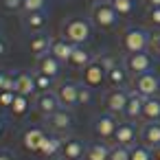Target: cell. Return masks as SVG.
Instances as JSON below:
<instances>
[{
    "label": "cell",
    "mask_w": 160,
    "mask_h": 160,
    "mask_svg": "<svg viewBox=\"0 0 160 160\" xmlns=\"http://www.w3.org/2000/svg\"><path fill=\"white\" fill-rule=\"evenodd\" d=\"M62 38H66L70 44L75 46H83L92 40V22L90 18H81V16H72V18H66L62 22V29H59Z\"/></svg>",
    "instance_id": "obj_1"
},
{
    "label": "cell",
    "mask_w": 160,
    "mask_h": 160,
    "mask_svg": "<svg viewBox=\"0 0 160 160\" xmlns=\"http://www.w3.org/2000/svg\"><path fill=\"white\" fill-rule=\"evenodd\" d=\"M151 46V33L142 27H127L121 33V48L125 51V55L129 53H142L149 51Z\"/></svg>",
    "instance_id": "obj_2"
},
{
    "label": "cell",
    "mask_w": 160,
    "mask_h": 160,
    "mask_svg": "<svg viewBox=\"0 0 160 160\" xmlns=\"http://www.w3.org/2000/svg\"><path fill=\"white\" fill-rule=\"evenodd\" d=\"M118 20L121 18L114 11L110 0H97V2H92V7H90V22H92V27H97L101 31H112V29H116Z\"/></svg>",
    "instance_id": "obj_3"
},
{
    "label": "cell",
    "mask_w": 160,
    "mask_h": 160,
    "mask_svg": "<svg viewBox=\"0 0 160 160\" xmlns=\"http://www.w3.org/2000/svg\"><path fill=\"white\" fill-rule=\"evenodd\" d=\"M132 90L138 92L145 99L160 97V75L156 70H149V72H142V75L132 77Z\"/></svg>",
    "instance_id": "obj_4"
},
{
    "label": "cell",
    "mask_w": 160,
    "mask_h": 160,
    "mask_svg": "<svg viewBox=\"0 0 160 160\" xmlns=\"http://www.w3.org/2000/svg\"><path fill=\"white\" fill-rule=\"evenodd\" d=\"M118 116L110 114V112H103V114H97L94 121H92V134L97 140H114V134H116V127H118Z\"/></svg>",
    "instance_id": "obj_5"
},
{
    "label": "cell",
    "mask_w": 160,
    "mask_h": 160,
    "mask_svg": "<svg viewBox=\"0 0 160 160\" xmlns=\"http://www.w3.org/2000/svg\"><path fill=\"white\" fill-rule=\"evenodd\" d=\"M46 129L51 134H57V136H68L70 129L75 127V116H72V110H66V108H59L55 114L46 116Z\"/></svg>",
    "instance_id": "obj_6"
},
{
    "label": "cell",
    "mask_w": 160,
    "mask_h": 160,
    "mask_svg": "<svg viewBox=\"0 0 160 160\" xmlns=\"http://www.w3.org/2000/svg\"><path fill=\"white\" fill-rule=\"evenodd\" d=\"M127 101H129V90H127V88H110V90H105V94H103L105 112H110V114H114V116L125 114Z\"/></svg>",
    "instance_id": "obj_7"
},
{
    "label": "cell",
    "mask_w": 160,
    "mask_h": 160,
    "mask_svg": "<svg viewBox=\"0 0 160 160\" xmlns=\"http://www.w3.org/2000/svg\"><path fill=\"white\" fill-rule=\"evenodd\" d=\"M123 66L127 68V72L132 77L149 72V70H153V55L147 53V51H142V53H129V55H125Z\"/></svg>",
    "instance_id": "obj_8"
},
{
    "label": "cell",
    "mask_w": 160,
    "mask_h": 160,
    "mask_svg": "<svg viewBox=\"0 0 160 160\" xmlns=\"http://www.w3.org/2000/svg\"><path fill=\"white\" fill-rule=\"evenodd\" d=\"M81 83L90 86L92 90H97V88H101V86L108 83V70L103 68V64H101L97 57L81 70Z\"/></svg>",
    "instance_id": "obj_9"
},
{
    "label": "cell",
    "mask_w": 160,
    "mask_h": 160,
    "mask_svg": "<svg viewBox=\"0 0 160 160\" xmlns=\"http://www.w3.org/2000/svg\"><path fill=\"white\" fill-rule=\"evenodd\" d=\"M46 136H48V134H46L44 127H40V125H29V127H24V132H22V136H20V145H22L24 151L38 153Z\"/></svg>",
    "instance_id": "obj_10"
},
{
    "label": "cell",
    "mask_w": 160,
    "mask_h": 160,
    "mask_svg": "<svg viewBox=\"0 0 160 160\" xmlns=\"http://www.w3.org/2000/svg\"><path fill=\"white\" fill-rule=\"evenodd\" d=\"M33 108H35L38 114H42V116L46 118V116L55 114V112L62 108V103H59L55 90H48V92H38V94L33 97Z\"/></svg>",
    "instance_id": "obj_11"
},
{
    "label": "cell",
    "mask_w": 160,
    "mask_h": 160,
    "mask_svg": "<svg viewBox=\"0 0 160 160\" xmlns=\"http://www.w3.org/2000/svg\"><path fill=\"white\" fill-rule=\"evenodd\" d=\"M55 94H57L62 108H66V110H75L79 105V83H75V81H62L55 88Z\"/></svg>",
    "instance_id": "obj_12"
},
{
    "label": "cell",
    "mask_w": 160,
    "mask_h": 160,
    "mask_svg": "<svg viewBox=\"0 0 160 160\" xmlns=\"http://www.w3.org/2000/svg\"><path fill=\"white\" fill-rule=\"evenodd\" d=\"M114 142L125 145V147H132V145L140 142V127L132 121H121L118 127H116V134H114Z\"/></svg>",
    "instance_id": "obj_13"
},
{
    "label": "cell",
    "mask_w": 160,
    "mask_h": 160,
    "mask_svg": "<svg viewBox=\"0 0 160 160\" xmlns=\"http://www.w3.org/2000/svg\"><path fill=\"white\" fill-rule=\"evenodd\" d=\"M83 156H86V142L77 136H64L62 158L64 160H83Z\"/></svg>",
    "instance_id": "obj_14"
},
{
    "label": "cell",
    "mask_w": 160,
    "mask_h": 160,
    "mask_svg": "<svg viewBox=\"0 0 160 160\" xmlns=\"http://www.w3.org/2000/svg\"><path fill=\"white\" fill-rule=\"evenodd\" d=\"M35 70L42 72V75H48V77L57 79V77L62 75V70H64V64H62L55 55L46 53V55L38 57V62H35Z\"/></svg>",
    "instance_id": "obj_15"
},
{
    "label": "cell",
    "mask_w": 160,
    "mask_h": 160,
    "mask_svg": "<svg viewBox=\"0 0 160 160\" xmlns=\"http://www.w3.org/2000/svg\"><path fill=\"white\" fill-rule=\"evenodd\" d=\"M20 22L27 33H44L48 18H46V11H33V13H24Z\"/></svg>",
    "instance_id": "obj_16"
},
{
    "label": "cell",
    "mask_w": 160,
    "mask_h": 160,
    "mask_svg": "<svg viewBox=\"0 0 160 160\" xmlns=\"http://www.w3.org/2000/svg\"><path fill=\"white\" fill-rule=\"evenodd\" d=\"M72 51H75V44H70L66 38H62V35H55L53 40H51V55H55L62 64H68L70 62V55H72Z\"/></svg>",
    "instance_id": "obj_17"
},
{
    "label": "cell",
    "mask_w": 160,
    "mask_h": 160,
    "mask_svg": "<svg viewBox=\"0 0 160 160\" xmlns=\"http://www.w3.org/2000/svg\"><path fill=\"white\" fill-rule=\"evenodd\" d=\"M142 105H145V97L129 90V101H127V108H125V114H123L125 121H132V123L142 121Z\"/></svg>",
    "instance_id": "obj_18"
},
{
    "label": "cell",
    "mask_w": 160,
    "mask_h": 160,
    "mask_svg": "<svg viewBox=\"0 0 160 160\" xmlns=\"http://www.w3.org/2000/svg\"><path fill=\"white\" fill-rule=\"evenodd\" d=\"M62 145H64V138H62V136L48 134V136L44 138V142H42L38 156H40L42 160H46V158H57V156H62Z\"/></svg>",
    "instance_id": "obj_19"
},
{
    "label": "cell",
    "mask_w": 160,
    "mask_h": 160,
    "mask_svg": "<svg viewBox=\"0 0 160 160\" xmlns=\"http://www.w3.org/2000/svg\"><path fill=\"white\" fill-rule=\"evenodd\" d=\"M16 94H24V97H31V99L38 94L33 72H24V70L16 72Z\"/></svg>",
    "instance_id": "obj_20"
},
{
    "label": "cell",
    "mask_w": 160,
    "mask_h": 160,
    "mask_svg": "<svg viewBox=\"0 0 160 160\" xmlns=\"http://www.w3.org/2000/svg\"><path fill=\"white\" fill-rule=\"evenodd\" d=\"M51 35H46V33H33L31 38H29V51H31V55L38 59V57H42V55H46L48 51H51Z\"/></svg>",
    "instance_id": "obj_21"
},
{
    "label": "cell",
    "mask_w": 160,
    "mask_h": 160,
    "mask_svg": "<svg viewBox=\"0 0 160 160\" xmlns=\"http://www.w3.org/2000/svg\"><path fill=\"white\" fill-rule=\"evenodd\" d=\"M140 142L151 147V149H156L160 145V121L142 123V127H140Z\"/></svg>",
    "instance_id": "obj_22"
},
{
    "label": "cell",
    "mask_w": 160,
    "mask_h": 160,
    "mask_svg": "<svg viewBox=\"0 0 160 160\" xmlns=\"http://www.w3.org/2000/svg\"><path fill=\"white\" fill-rule=\"evenodd\" d=\"M110 145L103 140H94L86 145V156L83 160H110Z\"/></svg>",
    "instance_id": "obj_23"
},
{
    "label": "cell",
    "mask_w": 160,
    "mask_h": 160,
    "mask_svg": "<svg viewBox=\"0 0 160 160\" xmlns=\"http://www.w3.org/2000/svg\"><path fill=\"white\" fill-rule=\"evenodd\" d=\"M129 83V72L123 64H116L112 70H108V86L110 88H125Z\"/></svg>",
    "instance_id": "obj_24"
},
{
    "label": "cell",
    "mask_w": 160,
    "mask_h": 160,
    "mask_svg": "<svg viewBox=\"0 0 160 160\" xmlns=\"http://www.w3.org/2000/svg\"><path fill=\"white\" fill-rule=\"evenodd\" d=\"M92 59H94V55H92L88 48H83V46H75V51H72V55H70L68 66H70V68H75V70H83Z\"/></svg>",
    "instance_id": "obj_25"
},
{
    "label": "cell",
    "mask_w": 160,
    "mask_h": 160,
    "mask_svg": "<svg viewBox=\"0 0 160 160\" xmlns=\"http://www.w3.org/2000/svg\"><path fill=\"white\" fill-rule=\"evenodd\" d=\"M160 121V97H149L145 99L142 105V123H156Z\"/></svg>",
    "instance_id": "obj_26"
},
{
    "label": "cell",
    "mask_w": 160,
    "mask_h": 160,
    "mask_svg": "<svg viewBox=\"0 0 160 160\" xmlns=\"http://www.w3.org/2000/svg\"><path fill=\"white\" fill-rule=\"evenodd\" d=\"M11 116L13 118H24L29 112H31V97H24V94H16L11 108H9Z\"/></svg>",
    "instance_id": "obj_27"
},
{
    "label": "cell",
    "mask_w": 160,
    "mask_h": 160,
    "mask_svg": "<svg viewBox=\"0 0 160 160\" xmlns=\"http://www.w3.org/2000/svg\"><path fill=\"white\" fill-rule=\"evenodd\" d=\"M129 160H153V149L142 142H136L129 147Z\"/></svg>",
    "instance_id": "obj_28"
},
{
    "label": "cell",
    "mask_w": 160,
    "mask_h": 160,
    "mask_svg": "<svg viewBox=\"0 0 160 160\" xmlns=\"http://www.w3.org/2000/svg\"><path fill=\"white\" fill-rule=\"evenodd\" d=\"M114 11L118 13V18H127L134 13V0H110Z\"/></svg>",
    "instance_id": "obj_29"
},
{
    "label": "cell",
    "mask_w": 160,
    "mask_h": 160,
    "mask_svg": "<svg viewBox=\"0 0 160 160\" xmlns=\"http://www.w3.org/2000/svg\"><path fill=\"white\" fill-rule=\"evenodd\" d=\"M33 81H35V88H38V92H48V90H53V83H55V79L53 77H48V75H42V72H33Z\"/></svg>",
    "instance_id": "obj_30"
},
{
    "label": "cell",
    "mask_w": 160,
    "mask_h": 160,
    "mask_svg": "<svg viewBox=\"0 0 160 160\" xmlns=\"http://www.w3.org/2000/svg\"><path fill=\"white\" fill-rule=\"evenodd\" d=\"M48 9V0H24V13H33V11H46Z\"/></svg>",
    "instance_id": "obj_31"
},
{
    "label": "cell",
    "mask_w": 160,
    "mask_h": 160,
    "mask_svg": "<svg viewBox=\"0 0 160 160\" xmlns=\"http://www.w3.org/2000/svg\"><path fill=\"white\" fill-rule=\"evenodd\" d=\"M110 160H129V147L114 142L110 149Z\"/></svg>",
    "instance_id": "obj_32"
},
{
    "label": "cell",
    "mask_w": 160,
    "mask_h": 160,
    "mask_svg": "<svg viewBox=\"0 0 160 160\" xmlns=\"http://www.w3.org/2000/svg\"><path fill=\"white\" fill-rule=\"evenodd\" d=\"M145 20H147V24L160 29V7H147V11H145Z\"/></svg>",
    "instance_id": "obj_33"
},
{
    "label": "cell",
    "mask_w": 160,
    "mask_h": 160,
    "mask_svg": "<svg viewBox=\"0 0 160 160\" xmlns=\"http://www.w3.org/2000/svg\"><path fill=\"white\" fill-rule=\"evenodd\" d=\"M79 105H92V88L79 83Z\"/></svg>",
    "instance_id": "obj_34"
},
{
    "label": "cell",
    "mask_w": 160,
    "mask_h": 160,
    "mask_svg": "<svg viewBox=\"0 0 160 160\" xmlns=\"http://www.w3.org/2000/svg\"><path fill=\"white\" fill-rule=\"evenodd\" d=\"M0 7H2L5 11H22L24 7V0H0Z\"/></svg>",
    "instance_id": "obj_35"
},
{
    "label": "cell",
    "mask_w": 160,
    "mask_h": 160,
    "mask_svg": "<svg viewBox=\"0 0 160 160\" xmlns=\"http://www.w3.org/2000/svg\"><path fill=\"white\" fill-rule=\"evenodd\" d=\"M97 59L103 64V68H105V70H112V68L118 64V62H116V57H112V55H105V53H103V55H97Z\"/></svg>",
    "instance_id": "obj_36"
},
{
    "label": "cell",
    "mask_w": 160,
    "mask_h": 160,
    "mask_svg": "<svg viewBox=\"0 0 160 160\" xmlns=\"http://www.w3.org/2000/svg\"><path fill=\"white\" fill-rule=\"evenodd\" d=\"M13 99H16V92H9V90H0V105H2V108H11Z\"/></svg>",
    "instance_id": "obj_37"
},
{
    "label": "cell",
    "mask_w": 160,
    "mask_h": 160,
    "mask_svg": "<svg viewBox=\"0 0 160 160\" xmlns=\"http://www.w3.org/2000/svg\"><path fill=\"white\" fill-rule=\"evenodd\" d=\"M2 90L16 92V72H7V77H5V83H2Z\"/></svg>",
    "instance_id": "obj_38"
},
{
    "label": "cell",
    "mask_w": 160,
    "mask_h": 160,
    "mask_svg": "<svg viewBox=\"0 0 160 160\" xmlns=\"http://www.w3.org/2000/svg\"><path fill=\"white\" fill-rule=\"evenodd\" d=\"M149 48L160 57V33H153V35H151V46H149Z\"/></svg>",
    "instance_id": "obj_39"
},
{
    "label": "cell",
    "mask_w": 160,
    "mask_h": 160,
    "mask_svg": "<svg viewBox=\"0 0 160 160\" xmlns=\"http://www.w3.org/2000/svg\"><path fill=\"white\" fill-rule=\"evenodd\" d=\"M7 53H9V42H7V38L0 35V59L7 57Z\"/></svg>",
    "instance_id": "obj_40"
},
{
    "label": "cell",
    "mask_w": 160,
    "mask_h": 160,
    "mask_svg": "<svg viewBox=\"0 0 160 160\" xmlns=\"http://www.w3.org/2000/svg\"><path fill=\"white\" fill-rule=\"evenodd\" d=\"M0 160H13V153L9 149H0Z\"/></svg>",
    "instance_id": "obj_41"
},
{
    "label": "cell",
    "mask_w": 160,
    "mask_h": 160,
    "mask_svg": "<svg viewBox=\"0 0 160 160\" xmlns=\"http://www.w3.org/2000/svg\"><path fill=\"white\" fill-rule=\"evenodd\" d=\"M147 7H160V0H145Z\"/></svg>",
    "instance_id": "obj_42"
},
{
    "label": "cell",
    "mask_w": 160,
    "mask_h": 160,
    "mask_svg": "<svg viewBox=\"0 0 160 160\" xmlns=\"http://www.w3.org/2000/svg\"><path fill=\"white\" fill-rule=\"evenodd\" d=\"M5 129H7V123H5L2 118H0V138H2V136H5Z\"/></svg>",
    "instance_id": "obj_43"
},
{
    "label": "cell",
    "mask_w": 160,
    "mask_h": 160,
    "mask_svg": "<svg viewBox=\"0 0 160 160\" xmlns=\"http://www.w3.org/2000/svg\"><path fill=\"white\" fill-rule=\"evenodd\" d=\"M5 77H7V72H5V70H0V90H2V83H5Z\"/></svg>",
    "instance_id": "obj_44"
},
{
    "label": "cell",
    "mask_w": 160,
    "mask_h": 160,
    "mask_svg": "<svg viewBox=\"0 0 160 160\" xmlns=\"http://www.w3.org/2000/svg\"><path fill=\"white\" fill-rule=\"evenodd\" d=\"M153 160H160V145L153 149Z\"/></svg>",
    "instance_id": "obj_45"
},
{
    "label": "cell",
    "mask_w": 160,
    "mask_h": 160,
    "mask_svg": "<svg viewBox=\"0 0 160 160\" xmlns=\"http://www.w3.org/2000/svg\"><path fill=\"white\" fill-rule=\"evenodd\" d=\"M46 160H64L62 156H57V158H46Z\"/></svg>",
    "instance_id": "obj_46"
},
{
    "label": "cell",
    "mask_w": 160,
    "mask_h": 160,
    "mask_svg": "<svg viewBox=\"0 0 160 160\" xmlns=\"http://www.w3.org/2000/svg\"><path fill=\"white\" fill-rule=\"evenodd\" d=\"M0 35H2V22H0Z\"/></svg>",
    "instance_id": "obj_47"
}]
</instances>
